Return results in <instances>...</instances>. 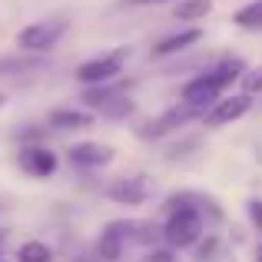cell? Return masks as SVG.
<instances>
[{
	"instance_id": "6da1fadb",
	"label": "cell",
	"mask_w": 262,
	"mask_h": 262,
	"mask_svg": "<svg viewBox=\"0 0 262 262\" xmlns=\"http://www.w3.org/2000/svg\"><path fill=\"white\" fill-rule=\"evenodd\" d=\"M243 73H246V63L239 57L223 60V63H216L212 70L199 73L196 80H189V83L183 86V103L192 106V110H199V113H206L212 103L223 100L226 86H232L236 80H243Z\"/></svg>"
},
{
	"instance_id": "7a4b0ae2",
	"label": "cell",
	"mask_w": 262,
	"mask_h": 262,
	"mask_svg": "<svg viewBox=\"0 0 262 262\" xmlns=\"http://www.w3.org/2000/svg\"><path fill=\"white\" fill-rule=\"evenodd\" d=\"M156 226L153 223H140V219H113L106 223V229L100 232L96 243V256L103 262H116L126 249V243H153L156 239Z\"/></svg>"
},
{
	"instance_id": "3957f363",
	"label": "cell",
	"mask_w": 262,
	"mask_h": 262,
	"mask_svg": "<svg viewBox=\"0 0 262 262\" xmlns=\"http://www.w3.org/2000/svg\"><path fill=\"white\" fill-rule=\"evenodd\" d=\"M163 236H166V243L176 246V249L196 246L199 236H203V212H199L196 206H189L186 196L169 199V219H166V226H163Z\"/></svg>"
},
{
	"instance_id": "277c9868",
	"label": "cell",
	"mask_w": 262,
	"mask_h": 262,
	"mask_svg": "<svg viewBox=\"0 0 262 262\" xmlns=\"http://www.w3.org/2000/svg\"><path fill=\"white\" fill-rule=\"evenodd\" d=\"M67 20L63 17H50V20H37V24H27L24 30L17 33V47L24 53H47L63 40L67 33Z\"/></svg>"
},
{
	"instance_id": "5b68a950",
	"label": "cell",
	"mask_w": 262,
	"mask_h": 262,
	"mask_svg": "<svg viewBox=\"0 0 262 262\" xmlns=\"http://www.w3.org/2000/svg\"><path fill=\"white\" fill-rule=\"evenodd\" d=\"M126 57H129V50H126V47H120V50H113V53H103V57L86 60V63L77 67V80L83 86H103V83H110V80L120 77Z\"/></svg>"
},
{
	"instance_id": "8992f818",
	"label": "cell",
	"mask_w": 262,
	"mask_h": 262,
	"mask_svg": "<svg viewBox=\"0 0 262 262\" xmlns=\"http://www.w3.org/2000/svg\"><path fill=\"white\" fill-rule=\"evenodd\" d=\"M83 103L90 110H96L100 116H110V120H123V116L133 113V100H129L123 90L116 86H86L83 90Z\"/></svg>"
},
{
	"instance_id": "52a82bcc",
	"label": "cell",
	"mask_w": 262,
	"mask_h": 262,
	"mask_svg": "<svg viewBox=\"0 0 262 262\" xmlns=\"http://www.w3.org/2000/svg\"><path fill=\"white\" fill-rule=\"evenodd\" d=\"M17 163H20V169H24L27 176H33V179L53 176V173H57V166H60L57 153H53L50 146H43V143H37V146H20Z\"/></svg>"
},
{
	"instance_id": "ba28073f",
	"label": "cell",
	"mask_w": 262,
	"mask_h": 262,
	"mask_svg": "<svg viewBox=\"0 0 262 262\" xmlns=\"http://www.w3.org/2000/svg\"><path fill=\"white\" fill-rule=\"evenodd\" d=\"M249 110H252V96L236 93V96H226V100L212 103V106L203 113V120H206V126H226V123L243 120Z\"/></svg>"
},
{
	"instance_id": "9c48e42d",
	"label": "cell",
	"mask_w": 262,
	"mask_h": 262,
	"mask_svg": "<svg viewBox=\"0 0 262 262\" xmlns=\"http://www.w3.org/2000/svg\"><path fill=\"white\" fill-rule=\"evenodd\" d=\"M113 156H116L113 146H106V143H73L67 149V160L73 166H86V169L106 166V163H113Z\"/></svg>"
},
{
	"instance_id": "30bf717a",
	"label": "cell",
	"mask_w": 262,
	"mask_h": 262,
	"mask_svg": "<svg viewBox=\"0 0 262 262\" xmlns=\"http://www.w3.org/2000/svg\"><path fill=\"white\" fill-rule=\"evenodd\" d=\"M106 192H110V199H113V203L140 206L143 199L149 196V186H146V179H143V176H123V179H116Z\"/></svg>"
},
{
	"instance_id": "8fae6325",
	"label": "cell",
	"mask_w": 262,
	"mask_h": 262,
	"mask_svg": "<svg viewBox=\"0 0 262 262\" xmlns=\"http://www.w3.org/2000/svg\"><path fill=\"white\" fill-rule=\"evenodd\" d=\"M192 116H203V113L183 103V106H173L169 113H163L160 120H156V123H149L146 129H140V133H143V136H163V133H169V129H176V126H183V123H189Z\"/></svg>"
},
{
	"instance_id": "7c38bea8",
	"label": "cell",
	"mask_w": 262,
	"mask_h": 262,
	"mask_svg": "<svg viewBox=\"0 0 262 262\" xmlns=\"http://www.w3.org/2000/svg\"><path fill=\"white\" fill-rule=\"evenodd\" d=\"M50 126L53 129H86V126H93V113H83V110H53Z\"/></svg>"
},
{
	"instance_id": "4fadbf2b",
	"label": "cell",
	"mask_w": 262,
	"mask_h": 262,
	"mask_svg": "<svg viewBox=\"0 0 262 262\" xmlns=\"http://www.w3.org/2000/svg\"><path fill=\"white\" fill-rule=\"evenodd\" d=\"M199 37H203V33H199L196 27H189V30H183V33H173V37L160 40V43L153 47V57H169V53H179V50H186V47H192Z\"/></svg>"
},
{
	"instance_id": "5bb4252c",
	"label": "cell",
	"mask_w": 262,
	"mask_h": 262,
	"mask_svg": "<svg viewBox=\"0 0 262 262\" xmlns=\"http://www.w3.org/2000/svg\"><path fill=\"white\" fill-rule=\"evenodd\" d=\"M43 60L37 53H13V57H0V77H10V73H27L37 70Z\"/></svg>"
},
{
	"instance_id": "9a60e30c",
	"label": "cell",
	"mask_w": 262,
	"mask_h": 262,
	"mask_svg": "<svg viewBox=\"0 0 262 262\" xmlns=\"http://www.w3.org/2000/svg\"><path fill=\"white\" fill-rule=\"evenodd\" d=\"M212 10V0H179V7H173V17L176 20H203L209 17Z\"/></svg>"
},
{
	"instance_id": "2e32d148",
	"label": "cell",
	"mask_w": 262,
	"mask_h": 262,
	"mask_svg": "<svg viewBox=\"0 0 262 262\" xmlns=\"http://www.w3.org/2000/svg\"><path fill=\"white\" fill-rule=\"evenodd\" d=\"M17 259L20 262H53V249L47 243H40V239H27L17 249Z\"/></svg>"
},
{
	"instance_id": "e0dca14e",
	"label": "cell",
	"mask_w": 262,
	"mask_h": 262,
	"mask_svg": "<svg viewBox=\"0 0 262 262\" xmlns=\"http://www.w3.org/2000/svg\"><path fill=\"white\" fill-rule=\"evenodd\" d=\"M232 20H236V27H246V30H262V0H252V4L239 7Z\"/></svg>"
},
{
	"instance_id": "ac0fdd59",
	"label": "cell",
	"mask_w": 262,
	"mask_h": 262,
	"mask_svg": "<svg viewBox=\"0 0 262 262\" xmlns=\"http://www.w3.org/2000/svg\"><path fill=\"white\" fill-rule=\"evenodd\" d=\"M243 86H246V96H252V93H262V67H259V70H249V73H243Z\"/></svg>"
},
{
	"instance_id": "d6986e66",
	"label": "cell",
	"mask_w": 262,
	"mask_h": 262,
	"mask_svg": "<svg viewBox=\"0 0 262 262\" xmlns=\"http://www.w3.org/2000/svg\"><path fill=\"white\" fill-rule=\"evenodd\" d=\"M249 216H252V223H256V229L262 232V203H259V199L249 203Z\"/></svg>"
},
{
	"instance_id": "ffe728a7",
	"label": "cell",
	"mask_w": 262,
	"mask_h": 262,
	"mask_svg": "<svg viewBox=\"0 0 262 262\" xmlns=\"http://www.w3.org/2000/svg\"><path fill=\"white\" fill-rule=\"evenodd\" d=\"M153 4H169V0H123V7H153Z\"/></svg>"
},
{
	"instance_id": "44dd1931",
	"label": "cell",
	"mask_w": 262,
	"mask_h": 262,
	"mask_svg": "<svg viewBox=\"0 0 262 262\" xmlns=\"http://www.w3.org/2000/svg\"><path fill=\"white\" fill-rule=\"evenodd\" d=\"M146 262H173V256H169L166 249H156V252H149V259Z\"/></svg>"
},
{
	"instance_id": "7402d4cb",
	"label": "cell",
	"mask_w": 262,
	"mask_h": 262,
	"mask_svg": "<svg viewBox=\"0 0 262 262\" xmlns=\"http://www.w3.org/2000/svg\"><path fill=\"white\" fill-rule=\"evenodd\" d=\"M7 243V229H0V246H4Z\"/></svg>"
},
{
	"instance_id": "603a6c76",
	"label": "cell",
	"mask_w": 262,
	"mask_h": 262,
	"mask_svg": "<svg viewBox=\"0 0 262 262\" xmlns=\"http://www.w3.org/2000/svg\"><path fill=\"white\" fill-rule=\"evenodd\" d=\"M256 262H262V246H259V249H256Z\"/></svg>"
},
{
	"instance_id": "cb8c5ba5",
	"label": "cell",
	"mask_w": 262,
	"mask_h": 262,
	"mask_svg": "<svg viewBox=\"0 0 262 262\" xmlns=\"http://www.w3.org/2000/svg\"><path fill=\"white\" fill-rule=\"evenodd\" d=\"M4 103H7V93H0V106H4Z\"/></svg>"
},
{
	"instance_id": "d4e9b609",
	"label": "cell",
	"mask_w": 262,
	"mask_h": 262,
	"mask_svg": "<svg viewBox=\"0 0 262 262\" xmlns=\"http://www.w3.org/2000/svg\"><path fill=\"white\" fill-rule=\"evenodd\" d=\"M0 262H10V259H0Z\"/></svg>"
}]
</instances>
